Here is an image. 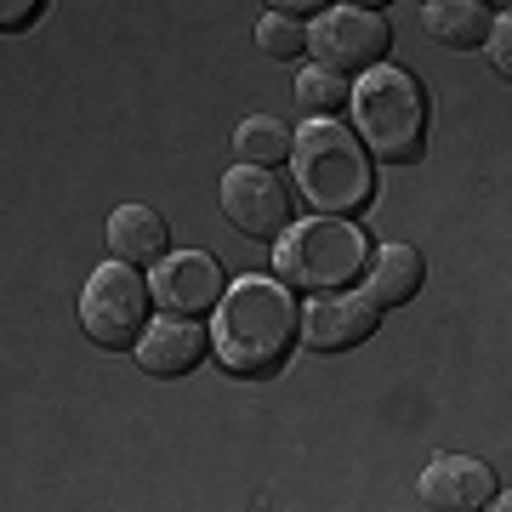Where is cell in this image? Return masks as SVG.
Wrapping results in <instances>:
<instances>
[{
	"instance_id": "cell-4",
	"label": "cell",
	"mask_w": 512,
	"mask_h": 512,
	"mask_svg": "<svg viewBox=\"0 0 512 512\" xmlns=\"http://www.w3.org/2000/svg\"><path fill=\"white\" fill-rule=\"evenodd\" d=\"M370 262V239L359 222L348 217H308V222H291L274 245V274L291 285V291H342L348 279L365 274Z\"/></svg>"
},
{
	"instance_id": "cell-7",
	"label": "cell",
	"mask_w": 512,
	"mask_h": 512,
	"mask_svg": "<svg viewBox=\"0 0 512 512\" xmlns=\"http://www.w3.org/2000/svg\"><path fill=\"white\" fill-rule=\"evenodd\" d=\"M222 217L251 239H279L291 228V188L279 183L268 165H234L217 188Z\"/></svg>"
},
{
	"instance_id": "cell-2",
	"label": "cell",
	"mask_w": 512,
	"mask_h": 512,
	"mask_svg": "<svg viewBox=\"0 0 512 512\" xmlns=\"http://www.w3.org/2000/svg\"><path fill=\"white\" fill-rule=\"evenodd\" d=\"M291 177L296 194L325 211V217H353L365 211L370 194H376V165H370V148L359 131H348L336 114L325 120H308L291 143Z\"/></svg>"
},
{
	"instance_id": "cell-11",
	"label": "cell",
	"mask_w": 512,
	"mask_h": 512,
	"mask_svg": "<svg viewBox=\"0 0 512 512\" xmlns=\"http://www.w3.org/2000/svg\"><path fill=\"white\" fill-rule=\"evenodd\" d=\"M495 495V473L473 456H439L416 484V501L427 512H473V507H490Z\"/></svg>"
},
{
	"instance_id": "cell-5",
	"label": "cell",
	"mask_w": 512,
	"mask_h": 512,
	"mask_svg": "<svg viewBox=\"0 0 512 512\" xmlns=\"http://www.w3.org/2000/svg\"><path fill=\"white\" fill-rule=\"evenodd\" d=\"M148 302H154L148 279L131 262L109 256L80 291V330L97 348H137V336L148 330Z\"/></svg>"
},
{
	"instance_id": "cell-8",
	"label": "cell",
	"mask_w": 512,
	"mask_h": 512,
	"mask_svg": "<svg viewBox=\"0 0 512 512\" xmlns=\"http://www.w3.org/2000/svg\"><path fill=\"white\" fill-rule=\"evenodd\" d=\"M148 291H154V308L160 313H183V319H200L222 302V262L211 251H165L148 274Z\"/></svg>"
},
{
	"instance_id": "cell-9",
	"label": "cell",
	"mask_w": 512,
	"mask_h": 512,
	"mask_svg": "<svg viewBox=\"0 0 512 512\" xmlns=\"http://www.w3.org/2000/svg\"><path fill=\"white\" fill-rule=\"evenodd\" d=\"M382 325V308L370 296H348V291H319L302 308V342L313 353H348L359 342H370Z\"/></svg>"
},
{
	"instance_id": "cell-1",
	"label": "cell",
	"mask_w": 512,
	"mask_h": 512,
	"mask_svg": "<svg viewBox=\"0 0 512 512\" xmlns=\"http://www.w3.org/2000/svg\"><path fill=\"white\" fill-rule=\"evenodd\" d=\"M296 336H302V308H296L291 285L285 279H239L217 302L211 353L234 376H268L274 365H285Z\"/></svg>"
},
{
	"instance_id": "cell-10",
	"label": "cell",
	"mask_w": 512,
	"mask_h": 512,
	"mask_svg": "<svg viewBox=\"0 0 512 512\" xmlns=\"http://www.w3.org/2000/svg\"><path fill=\"white\" fill-rule=\"evenodd\" d=\"M205 353H211V330L200 319H183V313L148 319V330L137 336V370L143 376H183Z\"/></svg>"
},
{
	"instance_id": "cell-15",
	"label": "cell",
	"mask_w": 512,
	"mask_h": 512,
	"mask_svg": "<svg viewBox=\"0 0 512 512\" xmlns=\"http://www.w3.org/2000/svg\"><path fill=\"white\" fill-rule=\"evenodd\" d=\"M291 143H296V131H285V120H274V114H251V120L234 126V160L239 165H268L274 171L291 154Z\"/></svg>"
},
{
	"instance_id": "cell-23",
	"label": "cell",
	"mask_w": 512,
	"mask_h": 512,
	"mask_svg": "<svg viewBox=\"0 0 512 512\" xmlns=\"http://www.w3.org/2000/svg\"><path fill=\"white\" fill-rule=\"evenodd\" d=\"M484 6H501V12H512V0H484Z\"/></svg>"
},
{
	"instance_id": "cell-22",
	"label": "cell",
	"mask_w": 512,
	"mask_h": 512,
	"mask_svg": "<svg viewBox=\"0 0 512 512\" xmlns=\"http://www.w3.org/2000/svg\"><path fill=\"white\" fill-rule=\"evenodd\" d=\"M342 6H365V12H382L387 0H342Z\"/></svg>"
},
{
	"instance_id": "cell-3",
	"label": "cell",
	"mask_w": 512,
	"mask_h": 512,
	"mask_svg": "<svg viewBox=\"0 0 512 512\" xmlns=\"http://www.w3.org/2000/svg\"><path fill=\"white\" fill-rule=\"evenodd\" d=\"M353 126L365 137L370 160L416 165L427 148V97L404 69L376 63L353 80Z\"/></svg>"
},
{
	"instance_id": "cell-18",
	"label": "cell",
	"mask_w": 512,
	"mask_h": 512,
	"mask_svg": "<svg viewBox=\"0 0 512 512\" xmlns=\"http://www.w3.org/2000/svg\"><path fill=\"white\" fill-rule=\"evenodd\" d=\"M484 57L495 63V74H507V80H512V12H501V18L490 23V40H484Z\"/></svg>"
},
{
	"instance_id": "cell-14",
	"label": "cell",
	"mask_w": 512,
	"mask_h": 512,
	"mask_svg": "<svg viewBox=\"0 0 512 512\" xmlns=\"http://www.w3.org/2000/svg\"><path fill=\"white\" fill-rule=\"evenodd\" d=\"M165 239H171V228H165V217L154 211V205H120V211L109 217V256H120V262H131V268L160 262Z\"/></svg>"
},
{
	"instance_id": "cell-16",
	"label": "cell",
	"mask_w": 512,
	"mask_h": 512,
	"mask_svg": "<svg viewBox=\"0 0 512 512\" xmlns=\"http://www.w3.org/2000/svg\"><path fill=\"white\" fill-rule=\"evenodd\" d=\"M342 103H353L348 74L325 69V63H308V69L296 74V109L308 114V120H325V114H336Z\"/></svg>"
},
{
	"instance_id": "cell-13",
	"label": "cell",
	"mask_w": 512,
	"mask_h": 512,
	"mask_svg": "<svg viewBox=\"0 0 512 512\" xmlns=\"http://www.w3.org/2000/svg\"><path fill=\"white\" fill-rule=\"evenodd\" d=\"M490 6L484 0H427L421 6V29L433 46H450V52H473L490 40Z\"/></svg>"
},
{
	"instance_id": "cell-6",
	"label": "cell",
	"mask_w": 512,
	"mask_h": 512,
	"mask_svg": "<svg viewBox=\"0 0 512 512\" xmlns=\"http://www.w3.org/2000/svg\"><path fill=\"white\" fill-rule=\"evenodd\" d=\"M387 46H393L387 18L382 12H365V6H325L308 23L313 63H325L336 74H365L376 63H387Z\"/></svg>"
},
{
	"instance_id": "cell-19",
	"label": "cell",
	"mask_w": 512,
	"mask_h": 512,
	"mask_svg": "<svg viewBox=\"0 0 512 512\" xmlns=\"http://www.w3.org/2000/svg\"><path fill=\"white\" fill-rule=\"evenodd\" d=\"M40 6H46V0H0V29H6V35H12V29H29Z\"/></svg>"
},
{
	"instance_id": "cell-12",
	"label": "cell",
	"mask_w": 512,
	"mask_h": 512,
	"mask_svg": "<svg viewBox=\"0 0 512 512\" xmlns=\"http://www.w3.org/2000/svg\"><path fill=\"white\" fill-rule=\"evenodd\" d=\"M421 279H427V262L416 245H376V256L365 262V296L376 308H404L421 291Z\"/></svg>"
},
{
	"instance_id": "cell-20",
	"label": "cell",
	"mask_w": 512,
	"mask_h": 512,
	"mask_svg": "<svg viewBox=\"0 0 512 512\" xmlns=\"http://www.w3.org/2000/svg\"><path fill=\"white\" fill-rule=\"evenodd\" d=\"M330 0H268V12H285V18H319Z\"/></svg>"
},
{
	"instance_id": "cell-21",
	"label": "cell",
	"mask_w": 512,
	"mask_h": 512,
	"mask_svg": "<svg viewBox=\"0 0 512 512\" xmlns=\"http://www.w3.org/2000/svg\"><path fill=\"white\" fill-rule=\"evenodd\" d=\"M490 507H495V512H512V490H501V495H490Z\"/></svg>"
},
{
	"instance_id": "cell-17",
	"label": "cell",
	"mask_w": 512,
	"mask_h": 512,
	"mask_svg": "<svg viewBox=\"0 0 512 512\" xmlns=\"http://www.w3.org/2000/svg\"><path fill=\"white\" fill-rule=\"evenodd\" d=\"M256 46L274 57V63H291V57L308 52V29L302 18H285V12H268V18L256 23Z\"/></svg>"
}]
</instances>
